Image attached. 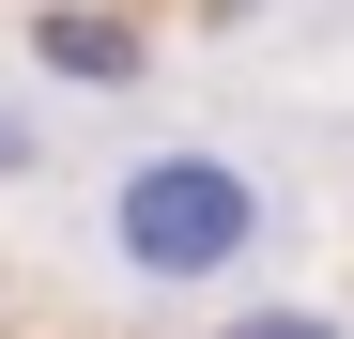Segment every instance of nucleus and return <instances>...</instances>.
<instances>
[{
  "instance_id": "1",
  "label": "nucleus",
  "mask_w": 354,
  "mask_h": 339,
  "mask_svg": "<svg viewBox=\"0 0 354 339\" xmlns=\"http://www.w3.org/2000/svg\"><path fill=\"white\" fill-rule=\"evenodd\" d=\"M108 232H124L139 277H231L247 232H262V185H247L231 154H139L124 201H108Z\"/></svg>"
},
{
  "instance_id": "2",
  "label": "nucleus",
  "mask_w": 354,
  "mask_h": 339,
  "mask_svg": "<svg viewBox=\"0 0 354 339\" xmlns=\"http://www.w3.org/2000/svg\"><path fill=\"white\" fill-rule=\"evenodd\" d=\"M46 62H62V77H139V46L108 16H46Z\"/></svg>"
},
{
  "instance_id": "3",
  "label": "nucleus",
  "mask_w": 354,
  "mask_h": 339,
  "mask_svg": "<svg viewBox=\"0 0 354 339\" xmlns=\"http://www.w3.org/2000/svg\"><path fill=\"white\" fill-rule=\"evenodd\" d=\"M216 339H339V324H308V309H247V324H216Z\"/></svg>"
}]
</instances>
